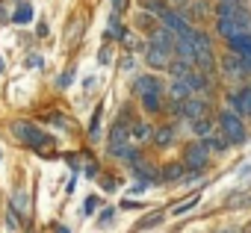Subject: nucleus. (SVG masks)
Masks as SVG:
<instances>
[{"label":"nucleus","mask_w":251,"mask_h":233,"mask_svg":"<svg viewBox=\"0 0 251 233\" xmlns=\"http://www.w3.org/2000/svg\"><path fill=\"white\" fill-rule=\"evenodd\" d=\"M219 127H222V136H225L230 145H242V142L248 139L245 124H242V118H239L233 109H225V112L219 115Z\"/></svg>","instance_id":"nucleus-1"},{"label":"nucleus","mask_w":251,"mask_h":233,"mask_svg":"<svg viewBox=\"0 0 251 233\" xmlns=\"http://www.w3.org/2000/svg\"><path fill=\"white\" fill-rule=\"evenodd\" d=\"M12 136L21 139V142L30 145V148H42V145H48V136H45L36 124H27V121H15V124H12Z\"/></svg>","instance_id":"nucleus-2"},{"label":"nucleus","mask_w":251,"mask_h":233,"mask_svg":"<svg viewBox=\"0 0 251 233\" xmlns=\"http://www.w3.org/2000/svg\"><path fill=\"white\" fill-rule=\"evenodd\" d=\"M207 157H210V151H207L204 142H189L186 151H183V165L192 168V171H201L207 165Z\"/></svg>","instance_id":"nucleus-3"},{"label":"nucleus","mask_w":251,"mask_h":233,"mask_svg":"<svg viewBox=\"0 0 251 233\" xmlns=\"http://www.w3.org/2000/svg\"><path fill=\"white\" fill-rule=\"evenodd\" d=\"M230 106H233V112L239 115V118H251V86H242V89H236L233 94H230Z\"/></svg>","instance_id":"nucleus-4"},{"label":"nucleus","mask_w":251,"mask_h":233,"mask_svg":"<svg viewBox=\"0 0 251 233\" xmlns=\"http://www.w3.org/2000/svg\"><path fill=\"white\" fill-rule=\"evenodd\" d=\"M151 45L160 47V50H166V53H175L177 36H175L172 30H166V27H157V30H151Z\"/></svg>","instance_id":"nucleus-5"},{"label":"nucleus","mask_w":251,"mask_h":233,"mask_svg":"<svg viewBox=\"0 0 251 233\" xmlns=\"http://www.w3.org/2000/svg\"><path fill=\"white\" fill-rule=\"evenodd\" d=\"M180 115H183V118H189V121H198V118H204V115H207V103L192 94L189 100L180 103Z\"/></svg>","instance_id":"nucleus-6"},{"label":"nucleus","mask_w":251,"mask_h":233,"mask_svg":"<svg viewBox=\"0 0 251 233\" xmlns=\"http://www.w3.org/2000/svg\"><path fill=\"white\" fill-rule=\"evenodd\" d=\"M186 21H189V18H186V15H180V12H166V15H163V27H166V30H172L175 36H186V33L192 30Z\"/></svg>","instance_id":"nucleus-7"},{"label":"nucleus","mask_w":251,"mask_h":233,"mask_svg":"<svg viewBox=\"0 0 251 233\" xmlns=\"http://www.w3.org/2000/svg\"><path fill=\"white\" fill-rule=\"evenodd\" d=\"M227 50L233 56H242V59H251V33H239L233 39H227Z\"/></svg>","instance_id":"nucleus-8"},{"label":"nucleus","mask_w":251,"mask_h":233,"mask_svg":"<svg viewBox=\"0 0 251 233\" xmlns=\"http://www.w3.org/2000/svg\"><path fill=\"white\" fill-rule=\"evenodd\" d=\"M222 71H225V77H230V80L248 77V71H245V65H242V56H233V53L222 59Z\"/></svg>","instance_id":"nucleus-9"},{"label":"nucleus","mask_w":251,"mask_h":233,"mask_svg":"<svg viewBox=\"0 0 251 233\" xmlns=\"http://www.w3.org/2000/svg\"><path fill=\"white\" fill-rule=\"evenodd\" d=\"M145 59H148L151 68H166V71H169V65H172V53H166V50H160V47H154V45L148 47Z\"/></svg>","instance_id":"nucleus-10"},{"label":"nucleus","mask_w":251,"mask_h":233,"mask_svg":"<svg viewBox=\"0 0 251 233\" xmlns=\"http://www.w3.org/2000/svg\"><path fill=\"white\" fill-rule=\"evenodd\" d=\"M169 94L175 97V103H183V100H189L195 92H192V86H189L186 80H175V83L169 86Z\"/></svg>","instance_id":"nucleus-11"},{"label":"nucleus","mask_w":251,"mask_h":233,"mask_svg":"<svg viewBox=\"0 0 251 233\" xmlns=\"http://www.w3.org/2000/svg\"><path fill=\"white\" fill-rule=\"evenodd\" d=\"M160 89V83H157V77L154 74H145V77H136V83H133V92L142 97V94H148V92H157Z\"/></svg>","instance_id":"nucleus-12"},{"label":"nucleus","mask_w":251,"mask_h":233,"mask_svg":"<svg viewBox=\"0 0 251 233\" xmlns=\"http://www.w3.org/2000/svg\"><path fill=\"white\" fill-rule=\"evenodd\" d=\"M175 136H177V130H175L172 124H166V127L154 130V145H157V148H169V145L175 142Z\"/></svg>","instance_id":"nucleus-13"},{"label":"nucleus","mask_w":251,"mask_h":233,"mask_svg":"<svg viewBox=\"0 0 251 233\" xmlns=\"http://www.w3.org/2000/svg\"><path fill=\"white\" fill-rule=\"evenodd\" d=\"M169 74H172L175 80H186V77L192 74V62H186V59H172Z\"/></svg>","instance_id":"nucleus-14"},{"label":"nucleus","mask_w":251,"mask_h":233,"mask_svg":"<svg viewBox=\"0 0 251 233\" xmlns=\"http://www.w3.org/2000/svg\"><path fill=\"white\" fill-rule=\"evenodd\" d=\"M130 136L139 142V145H145V142H151L154 139V130L148 127V124H142V121H136V124H130Z\"/></svg>","instance_id":"nucleus-15"},{"label":"nucleus","mask_w":251,"mask_h":233,"mask_svg":"<svg viewBox=\"0 0 251 233\" xmlns=\"http://www.w3.org/2000/svg\"><path fill=\"white\" fill-rule=\"evenodd\" d=\"M183 163H169L163 171H160V180H166V183H175V180H180L183 177Z\"/></svg>","instance_id":"nucleus-16"},{"label":"nucleus","mask_w":251,"mask_h":233,"mask_svg":"<svg viewBox=\"0 0 251 233\" xmlns=\"http://www.w3.org/2000/svg\"><path fill=\"white\" fill-rule=\"evenodd\" d=\"M139 3H142V12H148V15H154V18H163V15L169 12L163 0H139Z\"/></svg>","instance_id":"nucleus-17"},{"label":"nucleus","mask_w":251,"mask_h":233,"mask_svg":"<svg viewBox=\"0 0 251 233\" xmlns=\"http://www.w3.org/2000/svg\"><path fill=\"white\" fill-rule=\"evenodd\" d=\"M204 145H207V151H219V154H225L227 148H230V142L225 139V136H216V133H210L207 139H201Z\"/></svg>","instance_id":"nucleus-18"},{"label":"nucleus","mask_w":251,"mask_h":233,"mask_svg":"<svg viewBox=\"0 0 251 233\" xmlns=\"http://www.w3.org/2000/svg\"><path fill=\"white\" fill-rule=\"evenodd\" d=\"M195 65L204 71V74H213V68H216V59H213V50H201L198 56H195Z\"/></svg>","instance_id":"nucleus-19"},{"label":"nucleus","mask_w":251,"mask_h":233,"mask_svg":"<svg viewBox=\"0 0 251 233\" xmlns=\"http://www.w3.org/2000/svg\"><path fill=\"white\" fill-rule=\"evenodd\" d=\"M192 133L201 136V139H207V136L213 133V121L207 118V115H204V118H198V121H192Z\"/></svg>","instance_id":"nucleus-20"},{"label":"nucleus","mask_w":251,"mask_h":233,"mask_svg":"<svg viewBox=\"0 0 251 233\" xmlns=\"http://www.w3.org/2000/svg\"><path fill=\"white\" fill-rule=\"evenodd\" d=\"M142 106L148 109V112H160V89L157 92H148V94H142Z\"/></svg>","instance_id":"nucleus-21"},{"label":"nucleus","mask_w":251,"mask_h":233,"mask_svg":"<svg viewBox=\"0 0 251 233\" xmlns=\"http://www.w3.org/2000/svg\"><path fill=\"white\" fill-rule=\"evenodd\" d=\"M195 204H198V195H189L186 201H180V204H175V207H172V215H183V212H189Z\"/></svg>","instance_id":"nucleus-22"},{"label":"nucleus","mask_w":251,"mask_h":233,"mask_svg":"<svg viewBox=\"0 0 251 233\" xmlns=\"http://www.w3.org/2000/svg\"><path fill=\"white\" fill-rule=\"evenodd\" d=\"M30 15H33V12H30V6H21V9L15 12V18H12V21H15V24H27V21H30Z\"/></svg>","instance_id":"nucleus-23"},{"label":"nucleus","mask_w":251,"mask_h":233,"mask_svg":"<svg viewBox=\"0 0 251 233\" xmlns=\"http://www.w3.org/2000/svg\"><path fill=\"white\" fill-rule=\"evenodd\" d=\"M136 24H139L142 30H151V27H154V15H148V12H139V18H136Z\"/></svg>","instance_id":"nucleus-24"},{"label":"nucleus","mask_w":251,"mask_h":233,"mask_svg":"<svg viewBox=\"0 0 251 233\" xmlns=\"http://www.w3.org/2000/svg\"><path fill=\"white\" fill-rule=\"evenodd\" d=\"M160 218H163L160 212H154V215H145V218L139 221V227H154V224H160Z\"/></svg>","instance_id":"nucleus-25"},{"label":"nucleus","mask_w":251,"mask_h":233,"mask_svg":"<svg viewBox=\"0 0 251 233\" xmlns=\"http://www.w3.org/2000/svg\"><path fill=\"white\" fill-rule=\"evenodd\" d=\"M95 207H98V198H86V210H83V215H92Z\"/></svg>","instance_id":"nucleus-26"},{"label":"nucleus","mask_w":251,"mask_h":233,"mask_svg":"<svg viewBox=\"0 0 251 233\" xmlns=\"http://www.w3.org/2000/svg\"><path fill=\"white\" fill-rule=\"evenodd\" d=\"M133 65H136L133 56H124V59H121V71H133Z\"/></svg>","instance_id":"nucleus-27"},{"label":"nucleus","mask_w":251,"mask_h":233,"mask_svg":"<svg viewBox=\"0 0 251 233\" xmlns=\"http://www.w3.org/2000/svg\"><path fill=\"white\" fill-rule=\"evenodd\" d=\"M112 215H115V212H112V210H109V207H106V212H103V215H100V224H109V221H112Z\"/></svg>","instance_id":"nucleus-28"},{"label":"nucleus","mask_w":251,"mask_h":233,"mask_svg":"<svg viewBox=\"0 0 251 233\" xmlns=\"http://www.w3.org/2000/svg\"><path fill=\"white\" fill-rule=\"evenodd\" d=\"M98 62H109V47H103V50L98 53Z\"/></svg>","instance_id":"nucleus-29"},{"label":"nucleus","mask_w":251,"mask_h":233,"mask_svg":"<svg viewBox=\"0 0 251 233\" xmlns=\"http://www.w3.org/2000/svg\"><path fill=\"white\" fill-rule=\"evenodd\" d=\"M15 204H18V210H24V207H27V198L18 192V195H15Z\"/></svg>","instance_id":"nucleus-30"},{"label":"nucleus","mask_w":251,"mask_h":233,"mask_svg":"<svg viewBox=\"0 0 251 233\" xmlns=\"http://www.w3.org/2000/svg\"><path fill=\"white\" fill-rule=\"evenodd\" d=\"M6 221H9L12 227H18V215H15V212H9V215H6Z\"/></svg>","instance_id":"nucleus-31"},{"label":"nucleus","mask_w":251,"mask_h":233,"mask_svg":"<svg viewBox=\"0 0 251 233\" xmlns=\"http://www.w3.org/2000/svg\"><path fill=\"white\" fill-rule=\"evenodd\" d=\"M112 9H115V12H121V9H124V0H112Z\"/></svg>","instance_id":"nucleus-32"},{"label":"nucleus","mask_w":251,"mask_h":233,"mask_svg":"<svg viewBox=\"0 0 251 233\" xmlns=\"http://www.w3.org/2000/svg\"><path fill=\"white\" fill-rule=\"evenodd\" d=\"M56 233H68V227H56Z\"/></svg>","instance_id":"nucleus-33"},{"label":"nucleus","mask_w":251,"mask_h":233,"mask_svg":"<svg viewBox=\"0 0 251 233\" xmlns=\"http://www.w3.org/2000/svg\"><path fill=\"white\" fill-rule=\"evenodd\" d=\"M225 3H239V6H242V0H225Z\"/></svg>","instance_id":"nucleus-34"},{"label":"nucleus","mask_w":251,"mask_h":233,"mask_svg":"<svg viewBox=\"0 0 251 233\" xmlns=\"http://www.w3.org/2000/svg\"><path fill=\"white\" fill-rule=\"evenodd\" d=\"M0 68H3V62H0Z\"/></svg>","instance_id":"nucleus-35"}]
</instances>
